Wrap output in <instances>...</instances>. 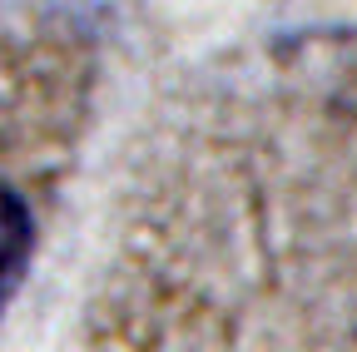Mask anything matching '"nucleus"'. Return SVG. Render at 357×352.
Masks as SVG:
<instances>
[{"instance_id": "f257e3e1", "label": "nucleus", "mask_w": 357, "mask_h": 352, "mask_svg": "<svg viewBox=\"0 0 357 352\" xmlns=\"http://www.w3.org/2000/svg\"><path fill=\"white\" fill-rule=\"evenodd\" d=\"M30 248H35L30 213H25L20 194L0 179V313H6V303L15 298V288L30 268Z\"/></svg>"}]
</instances>
